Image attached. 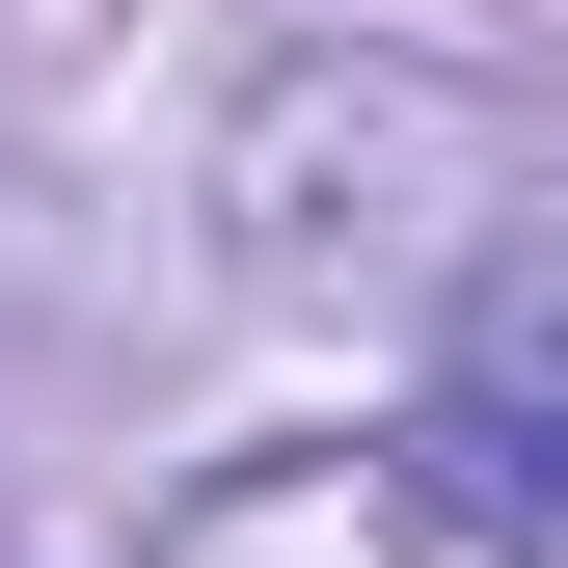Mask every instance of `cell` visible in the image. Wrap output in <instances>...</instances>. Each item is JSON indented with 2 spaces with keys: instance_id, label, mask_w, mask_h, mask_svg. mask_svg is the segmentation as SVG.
<instances>
[{
  "instance_id": "6da1fadb",
  "label": "cell",
  "mask_w": 568,
  "mask_h": 568,
  "mask_svg": "<svg viewBox=\"0 0 568 568\" xmlns=\"http://www.w3.org/2000/svg\"><path fill=\"white\" fill-rule=\"evenodd\" d=\"M434 487H460L515 568H568V244H515V271L460 298V352H434Z\"/></svg>"
}]
</instances>
